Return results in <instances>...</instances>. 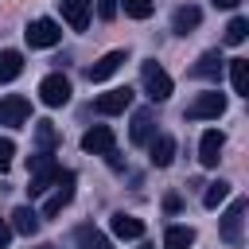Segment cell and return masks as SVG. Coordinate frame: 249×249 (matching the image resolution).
<instances>
[{
    "mask_svg": "<svg viewBox=\"0 0 249 249\" xmlns=\"http://www.w3.org/2000/svg\"><path fill=\"white\" fill-rule=\"evenodd\" d=\"M124 62H128V54H124V51H109V54H101V58L86 70V78H89V82H109Z\"/></svg>",
    "mask_w": 249,
    "mask_h": 249,
    "instance_id": "30bf717a",
    "label": "cell"
},
{
    "mask_svg": "<svg viewBox=\"0 0 249 249\" xmlns=\"http://www.w3.org/2000/svg\"><path fill=\"white\" fill-rule=\"evenodd\" d=\"M128 105H132V89H128V86H117V89H109V93H101V97L93 101V109H97V113H105V117L124 113Z\"/></svg>",
    "mask_w": 249,
    "mask_h": 249,
    "instance_id": "7c38bea8",
    "label": "cell"
},
{
    "mask_svg": "<svg viewBox=\"0 0 249 249\" xmlns=\"http://www.w3.org/2000/svg\"><path fill=\"white\" fill-rule=\"evenodd\" d=\"M121 8H124V16H132V19H148L152 8H156V0H121Z\"/></svg>",
    "mask_w": 249,
    "mask_h": 249,
    "instance_id": "4316f807",
    "label": "cell"
},
{
    "mask_svg": "<svg viewBox=\"0 0 249 249\" xmlns=\"http://www.w3.org/2000/svg\"><path fill=\"white\" fill-rule=\"evenodd\" d=\"M89 4H93V0H62V19H66L74 31H86V27H89Z\"/></svg>",
    "mask_w": 249,
    "mask_h": 249,
    "instance_id": "e0dca14e",
    "label": "cell"
},
{
    "mask_svg": "<svg viewBox=\"0 0 249 249\" xmlns=\"http://www.w3.org/2000/svg\"><path fill=\"white\" fill-rule=\"evenodd\" d=\"M210 4H214V8H237L241 0H210Z\"/></svg>",
    "mask_w": 249,
    "mask_h": 249,
    "instance_id": "1f68e13d",
    "label": "cell"
},
{
    "mask_svg": "<svg viewBox=\"0 0 249 249\" xmlns=\"http://www.w3.org/2000/svg\"><path fill=\"white\" fill-rule=\"evenodd\" d=\"M222 148H226V136H222L218 128H206L202 140H198V163H202V167H218Z\"/></svg>",
    "mask_w": 249,
    "mask_h": 249,
    "instance_id": "8fae6325",
    "label": "cell"
},
{
    "mask_svg": "<svg viewBox=\"0 0 249 249\" xmlns=\"http://www.w3.org/2000/svg\"><path fill=\"white\" fill-rule=\"evenodd\" d=\"M226 113V93H218V89H206V93H198L191 105H187V121H218Z\"/></svg>",
    "mask_w": 249,
    "mask_h": 249,
    "instance_id": "277c9868",
    "label": "cell"
},
{
    "mask_svg": "<svg viewBox=\"0 0 249 249\" xmlns=\"http://www.w3.org/2000/svg\"><path fill=\"white\" fill-rule=\"evenodd\" d=\"M148 160H152V167H171V160H175V140H171L167 132H156V136L148 140Z\"/></svg>",
    "mask_w": 249,
    "mask_h": 249,
    "instance_id": "4fadbf2b",
    "label": "cell"
},
{
    "mask_svg": "<svg viewBox=\"0 0 249 249\" xmlns=\"http://www.w3.org/2000/svg\"><path fill=\"white\" fill-rule=\"evenodd\" d=\"M156 136V113L152 109H136L132 113V128H128V140L132 144H148Z\"/></svg>",
    "mask_w": 249,
    "mask_h": 249,
    "instance_id": "5bb4252c",
    "label": "cell"
},
{
    "mask_svg": "<svg viewBox=\"0 0 249 249\" xmlns=\"http://www.w3.org/2000/svg\"><path fill=\"white\" fill-rule=\"evenodd\" d=\"M191 245H195V230L191 226H167L163 249H191Z\"/></svg>",
    "mask_w": 249,
    "mask_h": 249,
    "instance_id": "7402d4cb",
    "label": "cell"
},
{
    "mask_svg": "<svg viewBox=\"0 0 249 249\" xmlns=\"http://www.w3.org/2000/svg\"><path fill=\"white\" fill-rule=\"evenodd\" d=\"M23 39H27V47H31V51H43V47H54V43L62 39V27H58L54 19L39 16V19H31V23H27Z\"/></svg>",
    "mask_w": 249,
    "mask_h": 249,
    "instance_id": "5b68a950",
    "label": "cell"
},
{
    "mask_svg": "<svg viewBox=\"0 0 249 249\" xmlns=\"http://www.w3.org/2000/svg\"><path fill=\"white\" fill-rule=\"evenodd\" d=\"M23 74V54L19 51H0V82H16Z\"/></svg>",
    "mask_w": 249,
    "mask_h": 249,
    "instance_id": "44dd1931",
    "label": "cell"
},
{
    "mask_svg": "<svg viewBox=\"0 0 249 249\" xmlns=\"http://www.w3.org/2000/svg\"><path fill=\"white\" fill-rule=\"evenodd\" d=\"M163 206H167V210H171V214H175V210H179V206H183V198H179V195H167V198H163Z\"/></svg>",
    "mask_w": 249,
    "mask_h": 249,
    "instance_id": "4dcf8cb0",
    "label": "cell"
},
{
    "mask_svg": "<svg viewBox=\"0 0 249 249\" xmlns=\"http://www.w3.org/2000/svg\"><path fill=\"white\" fill-rule=\"evenodd\" d=\"M230 86H233V93L249 97V62L245 58H230Z\"/></svg>",
    "mask_w": 249,
    "mask_h": 249,
    "instance_id": "ffe728a7",
    "label": "cell"
},
{
    "mask_svg": "<svg viewBox=\"0 0 249 249\" xmlns=\"http://www.w3.org/2000/svg\"><path fill=\"white\" fill-rule=\"evenodd\" d=\"M198 23H202V12H198L195 4H179L175 16H171V31H175V35H191Z\"/></svg>",
    "mask_w": 249,
    "mask_h": 249,
    "instance_id": "2e32d148",
    "label": "cell"
},
{
    "mask_svg": "<svg viewBox=\"0 0 249 249\" xmlns=\"http://www.w3.org/2000/svg\"><path fill=\"white\" fill-rule=\"evenodd\" d=\"M12 156H16V144H12L8 136H4V140H0V175H4L8 167H12Z\"/></svg>",
    "mask_w": 249,
    "mask_h": 249,
    "instance_id": "83f0119b",
    "label": "cell"
},
{
    "mask_svg": "<svg viewBox=\"0 0 249 249\" xmlns=\"http://www.w3.org/2000/svg\"><path fill=\"white\" fill-rule=\"evenodd\" d=\"M140 82H144V93L152 101H167L171 97V78H167V70L156 58H144L140 62Z\"/></svg>",
    "mask_w": 249,
    "mask_h": 249,
    "instance_id": "3957f363",
    "label": "cell"
},
{
    "mask_svg": "<svg viewBox=\"0 0 249 249\" xmlns=\"http://www.w3.org/2000/svg\"><path fill=\"white\" fill-rule=\"evenodd\" d=\"M78 241H82V249H109V241L93 230V226H78V233H74Z\"/></svg>",
    "mask_w": 249,
    "mask_h": 249,
    "instance_id": "484cf974",
    "label": "cell"
},
{
    "mask_svg": "<svg viewBox=\"0 0 249 249\" xmlns=\"http://www.w3.org/2000/svg\"><path fill=\"white\" fill-rule=\"evenodd\" d=\"M226 198H230V183H226V179L206 183V191H202V206H206V210H218V202H226Z\"/></svg>",
    "mask_w": 249,
    "mask_h": 249,
    "instance_id": "603a6c76",
    "label": "cell"
},
{
    "mask_svg": "<svg viewBox=\"0 0 249 249\" xmlns=\"http://www.w3.org/2000/svg\"><path fill=\"white\" fill-rule=\"evenodd\" d=\"M117 8H121V0H97V16H101V19H113Z\"/></svg>",
    "mask_w": 249,
    "mask_h": 249,
    "instance_id": "f1b7e54d",
    "label": "cell"
},
{
    "mask_svg": "<svg viewBox=\"0 0 249 249\" xmlns=\"http://www.w3.org/2000/svg\"><path fill=\"white\" fill-rule=\"evenodd\" d=\"M74 183H78V175L74 171H62L58 167V179H54V191L47 195V202H43V214L39 218H58L70 202H74Z\"/></svg>",
    "mask_w": 249,
    "mask_h": 249,
    "instance_id": "7a4b0ae2",
    "label": "cell"
},
{
    "mask_svg": "<svg viewBox=\"0 0 249 249\" xmlns=\"http://www.w3.org/2000/svg\"><path fill=\"white\" fill-rule=\"evenodd\" d=\"M8 226H12V233H27V237H31V233L39 230V210H31V206H16Z\"/></svg>",
    "mask_w": 249,
    "mask_h": 249,
    "instance_id": "d6986e66",
    "label": "cell"
},
{
    "mask_svg": "<svg viewBox=\"0 0 249 249\" xmlns=\"http://www.w3.org/2000/svg\"><path fill=\"white\" fill-rule=\"evenodd\" d=\"M245 35H249V19H245V16H233V19L226 23V35H222V39H226L230 47H237V43H245Z\"/></svg>",
    "mask_w": 249,
    "mask_h": 249,
    "instance_id": "cb8c5ba5",
    "label": "cell"
},
{
    "mask_svg": "<svg viewBox=\"0 0 249 249\" xmlns=\"http://www.w3.org/2000/svg\"><path fill=\"white\" fill-rule=\"evenodd\" d=\"M54 140H58L54 124H51V121H39V124H35V144H39V152H51Z\"/></svg>",
    "mask_w": 249,
    "mask_h": 249,
    "instance_id": "d4e9b609",
    "label": "cell"
},
{
    "mask_svg": "<svg viewBox=\"0 0 249 249\" xmlns=\"http://www.w3.org/2000/svg\"><path fill=\"white\" fill-rule=\"evenodd\" d=\"M245 210H249V202H245V198H233V202H230V210L222 214V226H218V233H222V241H226V245H237V241H241Z\"/></svg>",
    "mask_w": 249,
    "mask_h": 249,
    "instance_id": "8992f818",
    "label": "cell"
},
{
    "mask_svg": "<svg viewBox=\"0 0 249 249\" xmlns=\"http://www.w3.org/2000/svg\"><path fill=\"white\" fill-rule=\"evenodd\" d=\"M222 66H226V58H222L218 51H202L198 62L191 66V74H195V78H206V82H218V78H222Z\"/></svg>",
    "mask_w": 249,
    "mask_h": 249,
    "instance_id": "9a60e30c",
    "label": "cell"
},
{
    "mask_svg": "<svg viewBox=\"0 0 249 249\" xmlns=\"http://www.w3.org/2000/svg\"><path fill=\"white\" fill-rule=\"evenodd\" d=\"M8 241H12V226H8V222H4V218H0V249H4V245H8Z\"/></svg>",
    "mask_w": 249,
    "mask_h": 249,
    "instance_id": "f546056e",
    "label": "cell"
},
{
    "mask_svg": "<svg viewBox=\"0 0 249 249\" xmlns=\"http://www.w3.org/2000/svg\"><path fill=\"white\" fill-rule=\"evenodd\" d=\"M39 101L51 105V109L66 105V101H70V78H66V74H47V78L39 82Z\"/></svg>",
    "mask_w": 249,
    "mask_h": 249,
    "instance_id": "52a82bcc",
    "label": "cell"
},
{
    "mask_svg": "<svg viewBox=\"0 0 249 249\" xmlns=\"http://www.w3.org/2000/svg\"><path fill=\"white\" fill-rule=\"evenodd\" d=\"M109 230L117 233V237H124V241H132V237H144V222L140 218H132V214H113L109 218Z\"/></svg>",
    "mask_w": 249,
    "mask_h": 249,
    "instance_id": "ac0fdd59",
    "label": "cell"
},
{
    "mask_svg": "<svg viewBox=\"0 0 249 249\" xmlns=\"http://www.w3.org/2000/svg\"><path fill=\"white\" fill-rule=\"evenodd\" d=\"M144 249H152V245H144Z\"/></svg>",
    "mask_w": 249,
    "mask_h": 249,
    "instance_id": "d6a6232c",
    "label": "cell"
},
{
    "mask_svg": "<svg viewBox=\"0 0 249 249\" xmlns=\"http://www.w3.org/2000/svg\"><path fill=\"white\" fill-rule=\"evenodd\" d=\"M27 171H31V195H47L51 187H54V179H58V163H54V156L51 152H35V156H27Z\"/></svg>",
    "mask_w": 249,
    "mask_h": 249,
    "instance_id": "6da1fadb",
    "label": "cell"
},
{
    "mask_svg": "<svg viewBox=\"0 0 249 249\" xmlns=\"http://www.w3.org/2000/svg\"><path fill=\"white\" fill-rule=\"evenodd\" d=\"M27 117H31V101H27V97H19V93H8V97H0V124H8V128H19Z\"/></svg>",
    "mask_w": 249,
    "mask_h": 249,
    "instance_id": "9c48e42d",
    "label": "cell"
},
{
    "mask_svg": "<svg viewBox=\"0 0 249 249\" xmlns=\"http://www.w3.org/2000/svg\"><path fill=\"white\" fill-rule=\"evenodd\" d=\"M113 148H117V140H113V128H109V124H93V128L82 132V152H89V156H109Z\"/></svg>",
    "mask_w": 249,
    "mask_h": 249,
    "instance_id": "ba28073f",
    "label": "cell"
}]
</instances>
